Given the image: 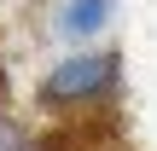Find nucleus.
Listing matches in <instances>:
<instances>
[{
  "mask_svg": "<svg viewBox=\"0 0 157 151\" xmlns=\"http://www.w3.org/2000/svg\"><path fill=\"white\" fill-rule=\"evenodd\" d=\"M128 93V64L117 47H70L52 58L35 81V111L41 116H93L117 111Z\"/></svg>",
  "mask_w": 157,
  "mask_h": 151,
  "instance_id": "f257e3e1",
  "label": "nucleus"
},
{
  "mask_svg": "<svg viewBox=\"0 0 157 151\" xmlns=\"http://www.w3.org/2000/svg\"><path fill=\"white\" fill-rule=\"evenodd\" d=\"M117 12H122V0H52L47 29L64 47H105V35L117 29Z\"/></svg>",
  "mask_w": 157,
  "mask_h": 151,
  "instance_id": "f03ea898",
  "label": "nucleus"
},
{
  "mask_svg": "<svg viewBox=\"0 0 157 151\" xmlns=\"http://www.w3.org/2000/svg\"><path fill=\"white\" fill-rule=\"evenodd\" d=\"M12 116V70H6V47H0V128Z\"/></svg>",
  "mask_w": 157,
  "mask_h": 151,
  "instance_id": "7ed1b4c3",
  "label": "nucleus"
},
{
  "mask_svg": "<svg viewBox=\"0 0 157 151\" xmlns=\"http://www.w3.org/2000/svg\"><path fill=\"white\" fill-rule=\"evenodd\" d=\"M105 151H128V145H122V140H117V145H105Z\"/></svg>",
  "mask_w": 157,
  "mask_h": 151,
  "instance_id": "20e7f679",
  "label": "nucleus"
}]
</instances>
